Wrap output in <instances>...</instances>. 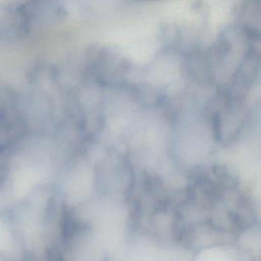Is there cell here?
Returning a JSON list of instances; mask_svg holds the SVG:
<instances>
[{"instance_id":"obj_1","label":"cell","mask_w":261,"mask_h":261,"mask_svg":"<svg viewBox=\"0 0 261 261\" xmlns=\"http://www.w3.org/2000/svg\"><path fill=\"white\" fill-rule=\"evenodd\" d=\"M218 105L212 117L214 136L223 146H230L238 140L247 122V97L230 95L221 90Z\"/></svg>"},{"instance_id":"obj_2","label":"cell","mask_w":261,"mask_h":261,"mask_svg":"<svg viewBox=\"0 0 261 261\" xmlns=\"http://www.w3.org/2000/svg\"><path fill=\"white\" fill-rule=\"evenodd\" d=\"M238 18L239 21L236 25L259 31V24L256 23V20L258 22L260 20V2L250 1L244 3L238 8Z\"/></svg>"}]
</instances>
